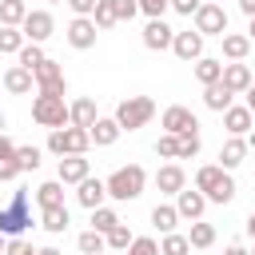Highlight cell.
<instances>
[{
	"label": "cell",
	"mask_w": 255,
	"mask_h": 255,
	"mask_svg": "<svg viewBox=\"0 0 255 255\" xmlns=\"http://www.w3.org/2000/svg\"><path fill=\"white\" fill-rule=\"evenodd\" d=\"M104 183H108V195H112V199L131 203V199L143 195V187H147V171H143L139 163H128V167H116Z\"/></svg>",
	"instance_id": "cell-1"
},
{
	"label": "cell",
	"mask_w": 255,
	"mask_h": 255,
	"mask_svg": "<svg viewBox=\"0 0 255 255\" xmlns=\"http://www.w3.org/2000/svg\"><path fill=\"white\" fill-rule=\"evenodd\" d=\"M32 227V207H28V191H12V199L0 207V235L16 239Z\"/></svg>",
	"instance_id": "cell-2"
},
{
	"label": "cell",
	"mask_w": 255,
	"mask_h": 255,
	"mask_svg": "<svg viewBox=\"0 0 255 255\" xmlns=\"http://www.w3.org/2000/svg\"><path fill=\"white\" fill-rule=\"evenodd\" d=\"M151 116H155V100L151 96H128L116 108V124L124 131H139L143 124H151Z\"/></svg>",
	"instance_id": "cell-3"
},
{
	"label": "cell",
	"mask_w": 255,
	"mask_h": 255,
	"mask_svg": "<svg viewBox=\"0 0 255 255\" xmlns=\"http://www.w3.org/2000/svg\"><path fill=\"white\" fill-rule=\"evenodd\" d=\"M32 120L40 124V128H72V112H68V104H64V96H36L32 100Z\"/></svg>",
	"instance_id": "cell-4"
},
{
	"label": "cell",
	"mask_w": 255,
	"mask_h": 255,
	"mask_svg": "<svg viewBox=\"0 0 255 255\" xmlns=\"http://www.w3.org/2000/svg\"><path fill=\"white\" fill-rule=\"evenodd\" d=\"M92 147V135L84 131V128H56V131H48V151L52 155H84Z\"/></svg>",
	"instance_id": "cell-5"
},
{
	"label": "cell",
	"mask_w": 255,
	"mask_h": 255,
	"mask_svg": "<svg viewBox=\"0 0 255 255\" xmlns=\"http://www.w3.org/2000/svg\"><path fill=\"white\" fill-rule=\"evenodd\" d=\"M195 32L207 40V36H227V12H223V4H203L199 12H195Z\"/></svg>",
	"instance_id": "cell-6"
},
{
	"label": "cell",
	"mask_w": 255,
	"mask_h": 255,
	"mask_svg": "<svg viewBox=\"0 0 255 255\" xmlns=\"http://www.w3.org/2000/svg\"><path fill=\"white\" fill-rule=\"evenodd\" d=\"M32 76H36L40 96H68V80H64V68H60L56 60H44Z\"/></svg>",
	"instance_id": "cell-7"
},
{
	"label": "cell",
	"mask_w": 255,
	"mask_h": 255,
	"mask_svg": "<svg viewBox=\"0 0 255 255\" xmlns=\"http://www.w3.org/2000/svg\"><path fill=\"white\" fill-rule=\"evenodd\" d=\"M159 128H163V131H171V135H183V131H199V120H195V112H191V108L171 104V108H163Z\"/></svg>",
	"instance_id": "cell-8"
},
{
	"label": "cell",
	"mask_w": 255,
	"mask_h": 255,
	"mask_svg": "<svg viewBox=\"0 0 255 255\" xmlns=\"http://www.w3.org/2000/svg\"><path fill=\"white\" fill-rule=\"evenodd\" d=\"M20 32H24V40H28V44H44V40L56 32V20H52V12L36 8V12H28V20L20 24Z\"/></svg>",
	"instance_id": "cell-9"
},
{
	"label": "cell",
	"mask_w": 255,
	"mask_h": 255,
	"mask_svg": "<svg viewBox=\"0 0 255 255\" xmlns=\"http://www.w3.org/2000/svg\"><path fill=\"white\" fill-rule=\"evenodd\" d=\"M68 44L76 48V52H88V48H96V36H100V28H96V20L92 16H76L72 24H68Z\"/></svg>",
	"instance_id": "cell-10"
},
{
	"label": "cell",
	"mask_w": 255,
	"mask_h": 255,
	"mask_svg": "<svg viewBox=\"0 0 255 255\" xmlns=\"http://www.w3.org/2000/svg\"><path fill=\"white\" fill-rule=\"evenodd\" d=\"M88 175H92V163H88L84 155H64L60 167H56V179H60V183H76V187H80Z\"/></svg>",
	"instance_id": "cell-11"
},
{
	"label": "cell",
	"mask_w": 255,
	"mask_h": 255,
	"mask_svg": "<svg viewBox=\"0 0 255 255\" xmlns=\"http://www.w3.org/2000/svg\"><path fill=\"white\" fill-rule=\"evenodd\" d=\"M151 183H155L163 195H179V191L187 187V175H183V167H179V163H163V167L151 175Z\"/></svg>",
	"instance_id": "cell-12"
},
{
	"label": "cell",
	"mask_w": 255,
	"mask_h": 255,
	"mask_svg": "<svg viewBox=\"0 0 255 255\" xmlns=\"http://www.w3.org/2000/svg\"><path fill=\"white\" fill-rule=\"evenodd\" d=\"M203 207H207V195L203 191H195V187H183L179 195H175V211H179V219H203Z\"/></svg>",
	"instance_id": "cell-13"
},
{
	"label": "cell",
	"mask_w": 255,
	"mask_h": 255,
	"mask_svg": "<svg viewBox=\"0 0 255 255\" xmlns=\"http://www.w3.org/2000/svg\"><path fill=\"white\" fill-rule=\"evenodd\" d=\"M171 40H175V32H171L163 20H147V24H143V48H147V52H167Z\"/></svg>",
	"instance_id": "cell-14"
},
{
	"label": "cell",
	"mask_w": 255,
	"mask_h": 255,
	"mask_svg": "<svg viewBox=\"0 0 255 255\" xmlns=\"http://www.w3.org/2000/svg\"><path fill=\"white\" fill-rule=\"evenodd\" d=\"M251 124H255V116H251L247 104H231V108L223 112V128H227V135H247Z\"/></svg>",
	"instance_id": "cell-15"
},
{
	"label": "cell",
	"mask_w": 255,
	"mask_h": 255,
	"mask_svg": "<svg viewBox=\"0 0 255 255\" xmlns=\"http://www.w3.org/2000/svg\"><path fill=\"white\" fill-rule=\"evenodd\" d=\"M76 199H80V207H88V211H96V207H104V199H108V183L104 179H84L80 187H76Z\"/></svg>",
	"instance_id": "cell-16"
},
{
	"label": "cell",
	"mask_w": 255,
	"mask_h": 255,
	"mask_svg": "<svg viewBox=\"0 0 255 255\" xmlns=\"http://www.w3.org/2000/svg\"><path fill=\"white\" fill-rule=\"evenodd\" d=\"M16 139H8V135H0V183H12L16 175H24L20 171V159H16Z\"/></svg>",
	"instance_id": "cell-17"
},
{
	"label": "cell",
	"mask_w": 255,
	"mask_h": 255,
	"mask_svg": "<svg viewBox=\"0 0 255 255\" xmlns=\"http://www.w3.org/2000/svg\"><path fill=\"white\" fill-rule=\"evenodd\" d=\"M171 52L179 56V60H199L203 56V36L199 32H175V40H171Z\"/></svg>",
	"instance_id": "cell-18"
},
{
	"label": "cell",
	"mask_w": 255,
	"mask_h": 255,
	"mask_svg": "<svg viewBox=\"0 0 255 255\" xmlns=\"http://www.w3.org/2000/svg\"><path fill=\"white\" fill-rule=\"evenodd\" d=\"M88 135H92V143H96V147H112V143L124 135V128L116 124V116H100V120L92 124V131H88Z\"/></svg>",
	"instance_id": "cell-19"
},
{
	"label": "cell",
	"mask_w": 255,
	"mask_h": 255,
	"mask_svg": "<svg viewBox=\"0 0 255 255\" xmlns=\"http://www.w3.org/2000/svg\"><path fill=\"white\" fill-rule=\"evenodd\" d=\"M251 84H255V76H251L247 64H223V88H231L235 96H243Z\"/></svg>",
	"instance_id": "cell-20"
},
{
	"label": "cell",
	"mask_w": 255,
	"mask_h": 255,
	"mask_svg": "<svg viewBox=\"0 0 255 255\" xmlns=\"http://www.w3.org/2000/svg\"><path fill=\"white\" fill-rule=\"evenodd\" d=\"M68 112H72V128H84V131H92V124L100 120V116H96V100H92V96H80L76 104H68Z\"/></svg>",
	"instance_id": "cell-21"
},
{
	"label": "cell",
	"mask_w": 255,
	"mask_h": 255,
	"mask_svg": "<svg viewBox=\"0 0 255 255\" xmlns=\"http://www.w3.org/2000/svg\"><path fill=\"white\" fill-rule=\"evenodd\" d=\"M243 155H247V139H243V135H227V143L219 147V167L231 171V167L243 163Z\"/></svg>",
	"instance_id": "cell-22"
},
{
	"label": "cell",
	"mask_w": 255,
	"mask_h": 255,
	"mask_svg": "<svg viewBox=\"0 0 255 255\" xmlns=\"http://www.w3.org/2000/svg\"><path fill=\"white\" fill-rule=\"evenodd\" d=\"M32 84H36V76H32L28 68H20V64H12V68L4 72V88H8L12 96H28Z\"/></svg>",
	"instance_id": "cell-23"
},
{
	"label": "cell",
	"mask_w": 255,
	"mask_h": 255,
	"mask_svg": "<svg viewBox=\"0 0 255 255\" xmlns=\"http://www.w3.org/2000/svg\"><path fill=\"white\" fill-rule=\"evenodd\" d=\"M203 104H207L211 112H227V108L235 104V92L223 88V80H219V84H207V88H203Z\"/></svg>",
	"instance_id": "cell-24"
},
{
	"label": "cell",
	"mask_w": 255,
	"mask_h": 255,
	"mask_svg": "<svg viewBox=\"0 0 255 255\" xmlns=\"http://www.w3.org/2000/svg\"><path fill=\"white\" fill-rule=\"evenodd\" d=\"M227 175H231V171H223L219 163H207V167H199V171H195V191L211 195V191H215V187H219Z\"/></svg>",
	"instance_id": "cell-25"
},
{
	"label": "cell",
	"mask_w": 255,
	"mask_h": 255,
	"mask_svg": "<svg viewBox=\"0 0 255 255\" xmlns=\"http://www.w3.org/2000/svg\"><path fill=\"white\" fill-rule=\"evenodd\" d=\"M28 4L24 0H0V28H20L28 20Z\"/></svg>",
	"instance_id": "cell-26"
},
{
	"label": "cell",
	"mask_w": 255,
	"mask_h": 255,
	"mask_svg": "<svg viewBox=\"0 0 255 255\" xmlns=\"http://www.w3.org/2000/svg\"><path fill=\"white\" fill-rule=\"evenodd\" d=\"M247 52H251V40H247L243 32H227V36H223V56H227L231 64H243Z\"/></svg>",
	"instance_id": "cell-27"
},
{
	"label": "cell",
	"mask_w": 255,
	"mask_h": 255,
	"mask_svg": "<svg viewBox=\"0 0 255 255\" xmlns=\"http://www.w3.org/2000/svg\"><path fill=\"white\" fill-rule=\"evenodd\" d=\"M175 223H179V211H175L171 203H155V207H151V227H155L159 235H171Z\"/></svg>",
	"instance_id": "cell-28"
},
{
	"label": "cell",
	"mask_w": 255,
	"mask_h": 255,
	"mask_svg": "<svg viewBox=\"0 0 255 255\" xmlns=\"http://www.w3.org/2000/svg\"><path fill=\"white\" fill-rule=\"evenodd\" d=\"M195 80L207 88V84H219L223 80V60H211V56H199L195 60Z\"/></svg>",
	"instance_id": "cell-29"
},
{
	"label": "cell",
	"mask_w": 255,
	"mask_h": 255,
	"mask_svg": "<svg viewBox=\"0 0 255 255\" xmlns=\"http://www.w3.org/2000/svg\"><path fill=\"white\" fill-rule=\"evenodd\" d=\"M36 203H40V211H44V207H64V183H60V179L40 183V187H36Z\"/></svg>",
	"instance_id": "cell-30"
},
{
	"label": "cell",
	"mask_w": 255,
	"mask_h": 255,
	"mask_svg": "<svg viewBox=\"0 0 255 255\" xmlns=\"http://www.w3.org/2000/svg\"><path fill=\"white\" fill-rule=\"evenodd\" d=\"M68 223H72L68 207H44V211H40V227H44V231H52V235L68 231Z\"/></svg>",
	"instance_id": "cell-31"
},
{
	"label": "cell",
	"mask_w": 255,
	"mask_h": 255,
	"mask_svg": "<svg viewBox=\"0 0 255 255\" xmlns=\"http://www.w3.org/2000/svg\"><path fill=\"white\" fill-rule=\"evenodd\" d=\"M187 243H191V247H199V251H207V247L215 243V227H211V223H203V219H195V223H191V231H187Z\"/></svg>",
	"instance_id": "cell-32"
},
{
	"label": "cell",
	"mask_w": 255,
	"mask_h": 255,
	"mask_svg": "<svg viewBox=\"0 0 255 255\" xmlns=\"http://www.w3.org/2000/svg\"><path fill=\"white\" fill-rule=\"evenodd\" d=\"M92 20H96V28H100V32H104V28H116V24H120V16H116V0H96Z\"/></svg>",
	"instance_id": "cell-33"
},
{
	"label": "cell",
	"mask_w": 255,
	"mask_h": 255,
	"mask_svg": "<svg viewBox=\"0 0 255 255\" xmlns=\"http://www.w3.org/2000/svg\"><path fill=\"white\" fill-rule=\"evenodd\" d=\"M24 44H28V40H24L20 28H0V56H20Z\"/></svg>",
	"instance_id": "cell-34"
},
{
	"label": "cell",
	"mask_w": 255,
	"mask_h": 255,
	"mask_svg": "<svg viewBox=\"0 0 255 255\" xmlns=\"http://www.w3.org/2000/svg\"><path fill=\"white\" fill-rule=\"evenodd\" d=\"M112 227H120V215H116L112 207H96V211H92V231H100V235H108Z\"/></svg>",
	"instance_id": "cell-35"
},
{
	"label": "cell",
	"mask_w": 255,
	"mask_h": 255,
	"mask_svg": "<svg viewBox=\"0 0 255 255\" xmlns=\"http://www.w3.org/2000/svg\"><path fill=\"white\" fill-rule=\"evenodd\" d=\"M104 239H108V251H128V247L135 243V235L128 231V223H120V227H112V231H108Z\"/></svg>",
	"instance_id": "cell-36"
},
{
	"label": "cell",
	"mask_w": 255,
	"mask_h": 255,
	"mask_svg": "<svg viewBox=\"0 0 255 255\" xmlns=\"http://www.w3.org/2000/svg\"><path fill=\"white\" fill-rule=\"evenodd\" d=\"M159 255H191V243H187V235H163L159 239Z\"/></svg>",
	"instance_id": "cell-37"
},
{
	"label": "cell",
	"mask_w": 255,
	"mask_h": 255,
	"mask_svg": "<svg viewBox=\"0 0 255 255\" xmlns=\"http://www.w3.org/2000/svg\"><path fill=\"white\" fill-rule=\"evenodd\" d=\"M16 60H20V68H28V72H36V68H40V64L48 60V56H44V48H40V44H24Z\"/></svg>",
	"instance_id": "cell-38"
},
{
	"label": "cell",
	"mask_w": 255,
	"mask_h": 255,
	"mask_svg": "<svg viewBox=\"0 0 255 255\" xmlns=\"http://www.w3.org/2000/svg\"><path fill=\"white\" fill-rule=\"evenodd\" d=\"M76 247H80L84 255H100V251H108V239H104L100 231H84V235L76 239Z\"/></svg>",
	"instance_id": "cell-39"
},
{
	"label": "cell",
	"mask_w": 255,
	"mask_h": 255,
	"mask_svg": "<svg viewBox=\"0 0 255 255\" xmlns=\"http://www.w3.org/2000/svg\"><path fill=\"white\" fill-rule=\"evenodd\" d=\"M155 155H163V159H179V135L163 131V135L155 139Z\"/></svg>",
	"instance_id": "cell-40"
},
{
	"label": "cell",
	"mask_w": 255,
	"mask_h": 255,
	"mask_svg": "<svg viewBox=\"0 0 255 255\" xmlns=\"http://www.w3.org/2000/svg\"><path fill=\"white\" fill-rule=\"evenodd\" d=\"M16 159H20V171H36V167H40V147L20 143V147H16Z\"/></svg>",
	"instance_id": "cell-41"
},
{
	"label": "cell",
	"mask_w": 255,
	"mask_h": 255,
	"mask_svg": "<svg viewBox=\"0 0 255 255\" xmlns=\"http://www.w3.org/2000/svg\"><path fill=\"white\" fill-rule=\"evenodd\" d=\"M199 147H203V143H199V131H183V135H179V159H195Z\"/></svg>",
	"instance_id": "cell-42"
},
{
	"label": "cell",
	"mask_w": 255,
	"mask_h": 255,
	"mask_svg": "<svg viewBox=\"0 0 255 255\" xmlns=\"http://www.w3.org/2000/svg\"><path fill=\"white\" fill-rule=\"evenodd\" d=\"M231 199H235V179L227 175V179H223V183H219V187L207 195V203H231Z\"/></svg>",
	"instance_id": "cell-43"
},
{
	"label": "cell",
	"mask_w": 255,
	"mask_h": 255,
	"mask_svg": "<svg viewBox=\"0 0 255 255\" xmlns=\"http://www.w3.org/2000/svg\"><path fill=\"white\" fill-rule=\"evenodd\" d=\"M124 255H159V243H155V239H147V235H135V243H131Z\"/></svg>",
	"instance_id": "cell-44"
},
{
	"label": "cell",
	"mask_w": 255,
	"mask_h": 255,
	"mask_svg": "<svg viewBox=\"0 0 255 255\" xmlns=\"http://www.w3.org/2000/svg\"><path fill=\"white\" fill-rule=\"evenodd\" d=\"M167 8H171V0H139V12H147V20H163Z\"/></svg>",
	"instance_id": "cell-45"
},
{
	"label": "cell",
	"mask_w": 255,
	"mask_h": 255,
	"mask_svg": "<svg viewBox=\"0 0 255 255\" xmlns=\"http://www.w3.org/2000/svg\"><path fill=\"white\" fill-rule=\"evenodd\" d=\"M40 247H32L24 235H16V239H8V247H4V255H36Z\"/></svg>",
	"instance_id": "cell-46"
},
{
	"label": "cell",
	"mask_w": 255,
	"mask_h": 255,
	"mask_svg": "<svg viewBox=\"0 0 255 255\" xmlns=\"http://www.w3.org/2000/svg\"><path fill=\"white\" fill-rule=\"evenodd\" d=\"M135 12H139V0H116V16L120 20H131Z\"/></svg>",
	"instance_id": "cell-47"
},
{
	"label": "cell",
	"mask_w": 255,
	"mask_h": 255,
	"mask_svg": "<svg viewBox=\"0 0 255 255\" xmlns=\"http://www.w3.org/2000/svg\"><path fill=\"white\" fill-rule=\"evenodd\" d=\"M171 8H175L179 16H195V12L203 8V0H171Z\"/></svg>",
	"instance_id": "cell-48"
},
{
	"label": "cell",
	"mask_w": 255,
	"mask_h": 255,
	"mask_svg": "<svg viewBox=\"0 0 255 255\" xmlns=\"http://www.w3.org/2000/svg\"><path fill=\"white\" fill-rule=\"evenodd\" d=\"M68 8H72L76 16H92V12H96V0H68Z\"/></svg>",
	"instance_id": "cell-49"
},
{
	"label": "cell",
	"mask_w": 255,
	"mask_h": 255,
	"mask_svg": "<svg viewBox=\"0 0 255 255\" xmlns=\"http://www.w3.org/2000/svg\"><path fill=\"white\" fill-rule=\"evenodd\" d=\"M239 12L251 20V16H255V0H239Z\"/></svg>",
	"instance_id": "cell-50"
},
{
	"label": "cell",
	"mask_w": 255,
	"mask_h": 255,
	"mask_svg": "<svg viewBox=\"0 0 255 255\" xmlns=\"http://www.w3.org/2000/svg\"><path fill=\"white\" fill-rule=\"evenodd\" d=\"M243 96H247V100H243V104H247V108H251V116H255V84H251V88H247V92H243Z\"/></svg>",
	"instance_id": "cell-51"
},
{
	"label": "cell",
	"mask_w": 255,
	"mask_h": 255,
	"mask_svg": "<svg viewBox=\"0 0 255 255\" xmlns=\"http://www.w3.org/2000/svg\"><path fill=\"white\" fill-rule=\"evenodd\" d=\"M223 255H251V251H247V247H243V243H231V247H227V251H223Z\"/></svg>",
	"instance_id": "cell-52"
},
{
	"label": "cell",
	"mask_w": 255,
	"mask_h": 255,
	"mask_svg": "<svg viewBox=\"0 0 255 255\" xmlns=\"http://www.w3.org/2000/svg\"><path fill=\"white\" fill-rule=\"evenodd\" d=\"M36 255H64V251H60V247H40Z\"/></svg>",
	"instance_id": "cell-53"
},
{
	"label": "cell",
	"mask_w": 255,
	"mask_h": 255,
	"mask_svg": "<svg viewBox=\"0 0 255 255\" xmlns=\"http://www.w3.org/2000/svg\"><path fill=\"white\" fill-rule=\"evenodd\" d=\"M247 235H251V239H255V211H251V215H247Z\"/></svg>",
	"instance_id": "cell-54"
},
{
	"label": "cell",
	"mask_w": 255,
	"mask_h": 255,
	"mask_svg": "<svg viewBox=\"0 0 255 255\" xmlns=\"http://www.w3.org/2000/svg\"><path fill=\"white\" fill-rule=\"evenodd\" d=\"M247 40L255 44V16H251V28H247Z\"/></svg>",
	"instance_id": "cell-55"
},
{
	"label": "cell",
	"mask_w": 255,
	"mask_h": 255,
	"mask_svg": "<svg viewBox=\"0 0 255 255\" xmlns=\"http://www.w3.org/2000/svg\"><path fill=\"white\" fill-rule=\"evenodd\" d=\"M247 147H255V131H251V135H247Z\"/></svg>",
	"instance_id": "cell-56"
},
{
	"label": "cell",
	"mask_w": 255,
	"mask_h": 255,
	"mask_svg": "<svg viewBox=\"0 0 255 255\" xmlns=\"http://www.w3.org/2000/svg\"><path fill=\"white\" fill-rule=\"evenodd\" d=\"M4 247H8V239H4V235H0V255H4Z\"/></svg>",
	"instance_id": "cell-57"
},
{
	"label": "cell",
	"mask_w": 255,
	"mask_h": 255,
	"mask_svg": "<svg viewBox=\"0 0 255 255\" xmlns=\"http://www.w3.org/2000/svg\"><path fill=\"white\" fill-rule=\"evenodd\" d=\"M0 135H4V112H0Z\"/></svg>",
	"instance_id": "cell-58"
},
{
	"label": "cell",
	"mask_w": 255,
	"mask_h": 255,
	"mask_svg": "<svg viewBox=\"0 0 255 255\" xmlns=\"http://www.w3.org/2000/svg\"><path fill=\"white\" fill-rule=\"evenodd\" d=\"M203 4H219V0H203Z\"/></svg>",
	"instance_id": "cell-59"
},
{
	"label": "cell",
	"mask_w": 255,
	"mask_h": 255,
	"mask_svg": "<svg viewBox=\"0 0 255 255\" xmlns=\"http://www.w3.org/2000/svg\"><path fill=\"white\" fill-rule=\"evenodd\" d=\"M100 255H112V251H100Z\"/></svg>",
	"instance_id": "cell-60"
},
{
	"label": "cell",
	"mask_w": 255,
	"mask_h": 255,
	"mask_svg": "<svg viewBox=\"0 0 255 255\" xmlns=\"http://www.w3.org/2000/svg\"><path fill=\"white\" fill-rule=\"evenodd\" d=\"M52 4H60V0H52Z\"/></svg>",
	"instance_id": "cell-61"
},
{
	"label": "cell",
	"mask_w": 255,
	"mask_h": 255,
	"mask_svg": "<svg viewBox=\"0 0 255 255\" xmlns=\"http://www.w3.org/2000/svg\"><path fill=\"white\" fill-rule=\"evenodd\" d=\"M251 255H255V247H251Z\"/></svg>",
	"instance_id": "cell-62"
}]
</instances>
